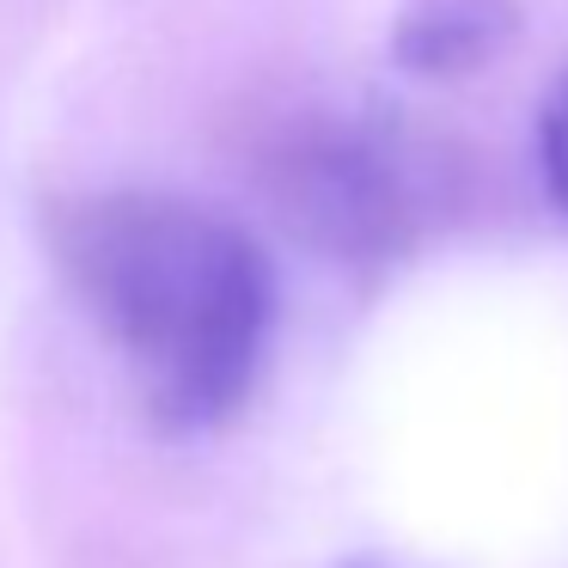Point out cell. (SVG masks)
I'll return each instance as SVG.
<instances>
[{
	"label": "cell",
	"instance_id": "6da1fadb",
	"mask_svg": "<svg viewBox=\"0 0 568 568\" xmlns=\"http://www.w3.org/2000/svg\"><path fill=\"white\" fill-rule=\"evenodd\" d=\"M43 245L160 434L196 440L251 404L275 343V263L233 214L178 190H74L43 209Z\"/></svg>",
	"mask_w": 568,
	"mask_h": 568
},
{
	"label": "cell",
	"instance_id": "7a4b0ae2",
	"mask_svg": "<svg viewBox=\"0 0 568 568\" xmlns=\"http://www.w3.org/2000/svg\"><path fill=\"white\" fill-rule=\"evenodd\" d=\"M257 190L306 251L392 270L428 239L446 172L385 111H294L257 141Z\"/></svg>",
	"mask_w": 568,
	"mask_h": 568
},
{
	"label": "cell",
	"instance_id": "3957f363",
	"mask_svg": "<svg viewBox=\"0 0 568 568\" xmlns=\"http://www.w3.org/2000/svg\"><path fill=\"white\" fill-rule=\"evenodd\" d=\"M519 38V0H409L392 26V62L416 80H465Z\"/></svg>",
	"mask_w": 568,
	"mask_h": 568
},
{
	"label": "cell",
	"instance_id": "277c9868",
	"mask_svg": "<svg viewBox=\"0 0 568 568\" xmlns=\"http://www.w3.org/2000/svg\"><path fill=\"white\" fill-rule=\"evenodd\" d=\"M531 148H538L544 196H550L556 214L568 221V62L556 68L550 92H544V104H538V135H531Z\"/></svg>",
	"mask_w": 568,
	"mask_h": 568
},
{
	"label": "cell",
	"instance_id": "5b68a950",
	"mask_svg": "<svg viewBox=\"0 0 568 568\" xmlns=\"http://www.w3.org/2000/svg\"><path fill=\"white\" fill-rule=\"evenodd\" d=\"M343 568H409V562H397V556H355V562H343Z\"/></svg>",
	"mask_w": 568,
	"mask_h": 568
}]
</instances>
